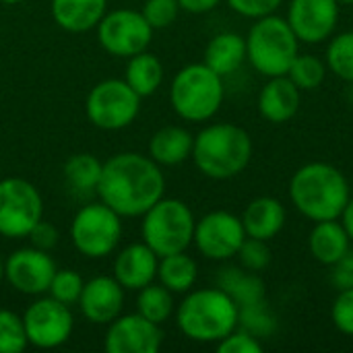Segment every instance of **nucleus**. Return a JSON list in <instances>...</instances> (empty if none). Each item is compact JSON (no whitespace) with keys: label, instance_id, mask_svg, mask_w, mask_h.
<instances>
[{"label":"nucleus","instance_id":"f8f14e48","mask_svg":"<svg viewBox=\"0 0 353 353\" xmlns=\"http://www.w3.org/2000/svg\"><path fill=\"white\" fill-rule=\"evenodd\" d=\"M246 240L242 219L230 211H211L194 225L192 244L209 261H230Z\"/></svg>","mask_w":353,"mask_h":353},{"label":"nucleus","instance_id":"423d86ee","mask_svg":"<svg viewBox=\"0 0 353 353\" xmlns=\"http://www.w3.org/2000/svg\"><path fill=\"white\" fill-rule=\"evenodd\" d=\"M225 97L223 77L211 70L205 62L186 64L170 85V103L186 122L211 120Z\"/></svg>","mask_w":353,"mask_h":353},{"label":"nucleus","instance_id":"f704fd0d","mask_svg":"<svg viewBox=\"0 0 353 353\" xmlns=\"http://www.w3.org/2000/svg\"><path fill=\"white\" fill-rule=\"evenodd\" d=\"M240 259V265L252 273H259V271H265L269 265H271V248H269V242L265 240H256V238H248L244 240L242 248L238 250L236 254Z\"/></svg>","mask_w":353,"mask_h":353},{"label":"nucleus","instance_id":"a211bd4d","mask_svg":"<svg viewBox=\"0 0 353 353\" xmlns=\"http://www.w3.org/2000/svg\"><path fill=\"white\" fill-rule=\"evenodd\" d=\"M157 263L159 256L145 242H137L116 254L114 277L124 290L139 292L157 279Z\"/></svg>","mask_w":353,"mask_h":353},{"label":"nucleus","instance_id":"c85d7f7f","mask_svg":"<svg viewBox=\"0 0 353 353\" xmlns=\"http://www.w3.org/2000/svg\"><path fill=\"white\" fill-rule=\"evenodd\" d=\"M176 310L174 294L163 288L161 283H149L139 290L137 298V312L155 325H163Z\"/></svg>","mask_w":353,"mask_h":353},{"label":"nucleus","instance_id":"a18cd8bd","mask_svg":"<svg viewBox=\"0 0 353 353\" xmlns=\"http://www.w3.org/2000/svg\"><path fill=\"white\" fill-rule=\"evenodd\" d=\"M0 2H4V4H19V2H23V0H0Z\"/></svg>","mask_w":353,"mask_h":353},{"label":"nucleus","instance_id":"aec40b11","mask_svg":"<svg viewBox=\"0 0 353 353\" xmlns=\"http://www.w3.org/2000/svg\"><path fill=\"white\" fill-rule=\"evenodd\" d=\"M242 225L248 238L271 242L285 225L288 211L279 199L273 196H259L250 201L242 213Z\"/></svg>","mask_w":353,"mask_h":353},{"label":"nucleus","instance_id":"2f4dec72","mask_svg":"<svg viewBox=\"0 0 353 353\" xmlns=\"http://www.w3.org/2000/svg\"><path fill=\"white\" fill-rule=\"evenodd\" d=\"M244 331L252 333L259 339H269L277 331V319L267 306V300L240 308V325Z\"/></svg>","mask_w":353,"mask_h":353},{"label":"nucleus","instance_id":"f257e3e1","mask_svg":"<svg viewBox=\"0 0 353 353\" xmlns=\"http://www.w3.org/2000/svg\"><path fill=\"white\" fill-rule=\"evenodd\" d=\"M95 192L120 217H143L163 196L165 176L149 155L118 153L103 163Z\"/></svg>","mask_w":353,"mask_h":353},{"label":"nucleus","instance_id":"e433bc0d","mask_svg":"<svg viewBox=\"0 0 353 353\" xmlns=\"http://www.w3.org/2000/svg\"><path fill=\"white\" fill-rule=\"evenodd\" d=\"M217 345L219 353H263L265 345L263 339L254 337L252 333L244 331L242 327H238L236 331H232L228 337H223Z\"/></svg>","mask_w":353,"mask_h":353},{"label":"nucleus","instance_id":"2eb2a0df","mask_svg":"<svg viewBox=\"0 0 353 353\" xmlns=\"http://www.w3.org/2000/svg\"><path fill=\"white\" fill-rule=\"evenodd\" d=\"M337 0H290L288 23L294 29L300 43H323L329 41L339 23Z\"/></svg>","mask_w":353,"mask_h":353},{"label":"nucleus","instance_id":"6e6552de","mask_svg":"<svg viewBox=\"0 0 353 353\" xmlns=\"http://www.w3.org/2000/svg\"><path fill=\"white\" fill-rule=\"evenodd\" d=\"M122 238V217L105 203H91L77 211L70 223L72 246L87 259L110 256Z\"/></svg>","mask_w":353,"mask_h":353},{"label":"nucleus","instance_id":"7ed1b4c3","mask_svg":"<svg viewBox=\"0 0 353 353\" xmlns=\"http://www.w3.org/2000/svg\"><path fill=\"white\" fill-rule=\"evenodd\" d=\"M176 325L190 341L219 343L238 329L240 308L217 285L190 290L176 308Z\"/></svg>","mask_w":353,"mask_h":353},{"label":"nucleus","instance_id":"4468645a","mask_svg":"<svg viewBox=\"0 0 353 353\" xmlns=\"http://www.w3.org/2000/svg\"><path fill=\"white\" fill-rule=\"evenodd\" d=\"M56 273V263L46 250L27 246L4 261V281L23 296H43Z\"/></svg>","mask_w":353,"mask_h":353},{"label":"nucleus","instance_id":"37998d69","mask_svg":"<svg viewBox=\"0 0 353 353\" xmlns=\"http://www.w3.org/2000/svg\"><path fill=\"white\" fill-rule=\"evenodd\" d=\"M339 221L343 223V228H345V232H347L350 240L353 242V196H350V201H347L345 209L341 211V215H339Z\"/></svg>","mask_w":353,"mask_h":353},{"label":"nucleus","instance_id":"39448f33","mask_svg":"<svg viewBox=\"0 0 353 353\" xmlns=\"http://www.w3.org/2000/svg\"><path fill=\"white\" fill-rule=\"evenodd\" d=\"M300 54V39L290 27L288 19L267 14L254 19L246 35V60L263 77L288 74L294 58Z\"/></svg>","mask_w":353,"mask_h":353},{"label":"nucleus","instance_id":"dca6fc26","mask_svg":"<svg viewBox=\"0 0 353 353\" xmlns=\"http://www.w3.org/2000/svg\"><path fill=\"white\" fill-rule=\"evenodd\" d=\"M163 343L161 325L147 321L145 316L126 314L108 325L103 347L108 353H157Z\"/></svg>","mask_w":353,"mask_h":353},{"label":"nucleus","instance_id":"ea45409f","mask_svg":"<svg viewBox=\"0 0 353 353\" xmlns=\"http://www.w3.org/2000/svg\"><path fill=\"white\" fill-rule=\"evenodd\" d=\"M331 283L337 292L353 288V248L331 267Z\"/></svg>","mask_w":353,"mask_h":353},{"label":"nucleus","instance_id":"b1692460","mask_svg":"<svg viewBox=\"0 0 353 353\" xmlns=\"http://www.w3.org/2000/svg\"><path fill=\"white\" fill-rule=\"evenodd\" d=\"M194 137L182 126H163L149 141V157L165 168L180 165L192 157Z\"/></svg>","mask_w":353,"mask_h":353},{"label":"nucleus","instance_id":"cd10ccee","mask_svg":"<svg viewBox=\"0 0 353 353\" xmlns=\"http://www.w3.org/2000/svg\"><path fill=\"white\" fill-rule=\"evenodd\" d=\"M64 180L77 192H95L103 163L91 153H74L64 163Z\"/></svg>","mask_w":353,"mask_h":353},{"label":"nucleus","instance_id":"bb28decb","mask_svg":"<svg viewBox=\"0 0 353 353\" xmlns=\"http://www.w3.org/2000/svg\"><path fill=\"white\" fill-rule=\"evenodd\" d=\"M124 81L141 97H149L163 83V64H161V60L155 54H151L147 50L141 52V54H134V56L128 58Z\"/></svg>","mask_w":353,"mask_h":353},{"label":"nucleus","instance_id":"20e7f679","mask_svg":"<svg viewBox=\"0 0 353 353\" xmlns=\"http://www.w3.org/2000/svg\"><path fill=\"white\" fill-rule=\"evenodd\" d=\"M252 149V139L242 126L215 122L194 137L192 161L203 176L211 180H230L248 168Z\"/></svg>","mask_w":353,"mask_h":353},{"label":"nucleus","instance_id":"473e14b6","mask_svg":"<svg viewBox=\"0 0 353 353\" xmlns=\"http://www.w3.org/2000/svg\"><path fill=\"white\" fill-rule=\"evenodd\" d=\"M29 345L23 316L12 310H0V353H23Z\"/></svg>","mask_w":353,"mask_h":353},{"label":"nucleus","instance_id":"58836bf2","mask_svg":"<svg viewBox=\"0 0 353 353\" xmlns=\"http://www.w3.org/2000/svg\"><path fill=\"white\" fill-rule=\"evenodd\" d=\"M225 2L234 12L246 19H261L273 14L285 0H225Z\"/></svg>","mask_w":353,"mask_h":353},{"label":"nucleus","instance_id":"393cba45","mask_svg":"<svg viewBox=\"0 0 353 353\" xmlns=\"http://www.w3.org/2000/svg\"><path fill=\"white\" fill-rule=\"evenodd\" d=\"M217 288H221L238 304V308L259 304L267 296L265 281L256 273H252L244 267L242 269L240 267L221 269L217 275Z\"/></svg>","mask_w":353,"mask_h":353},{"label":"nucleus","instance_id":"a19ab883","mask_svg":"<svg viewBox=\"0 0 353 353\" xmlns=\"http://www.w3.org/2000/svg\"><path fill=\"white\" fill-rule=\"evenodd\" d=\"M29 242H31V246L33 248H39V250H46V252H50L56 244H58V238H60V234H58V230L52 225V223H48V221H37V225L29 232Z\"/></svg>","mask_w":353,"mask_h":353},{"label":"nucleus","instance_id":"9b49d317","mask_svg":"<svg viewBox=\"0 0 353 353\" xmlns=\"http://www.w3.org/2000/svg\"><path fill=\"white\" fill-rule=\"evenodd\" d=\"M97 39L101 48L120 58H130L149 50L153 39V27L147 23L141 10L116 8L105 12L97 23Z\"/></svg>","mask_w":353,"mask_h":353},{"label":"nucleus","instance_id":"9d476101","mask_svg":"<svg viewBox=\"0 0 353 353\" xmlns=\"http://www.w3.org/2000/svg\"><path fill=\"white\" fill-rule=\"evenodd\" d=\"M43 219V199L25 178L0 180V236L17 240Z\"/></svg>","mask_w":353,"mask_h":353},{"label":"nucleus","instance_id":"1a4fd4ad","mask_svg":"<svg viewBox=\"0 0 353 353\" xmlns=\"http://www.w3.org/2000/svg\"><path fill=\"white\" fill-rule=\"evenodd\" d=\"M141 99L124 79H105L87 95V118L101 130H122L137 120Z\"/></svg>","mask_w":353,"mask_h":353},{"label":"nucleus","instance_id":"c03bdc74","mask_svg":"<svg viewBox=\"0 0 353 353\" xmlns=\"http://www.w3.org/2000/svg\"><path fill=\"white\" fill-rule=\"evenodd\" d=\"M4 281V261L0 259V283Z\"/></svg>","mask_w":353,"mask_h":353},{"label":"nucleus","instance_id":"0eeeda50","mask_svg":"<svg viewBox=\"0 0 353 353\" xmlns=\"http://www.w3.org/2000/svg\"><path fill=\"white\" fill-rule=\"evenodd\" d=\"M194 213L184 201L161 196L143 215L141 238L157 256H168L188 250L194 238Z\"/></svg>","mask_w":353,"mask_h":353},{"label":"nucleus","instance_id":"c9c22d12","mask_svg":"<svg viewBox=\"0 0 353 353\" xmlns=\"http://www.w3.org/2000/svg\"><path fill=\"white\" fill-rule=\"evenodd\" d=\"M141 12L147 19V23L153 27V31L165 29L178 19L180 4H178V0H145Z\"/></svg>","mask_w":353,"mask_h":353},{"label":"nucleus","instance_id":"79ce46f5","mask_svg":"<svg viewBox=\"0 0 353 353\" xmlns=\"http://www.w3.org/2000/svg\"><path fill=\"white\" fill-rule=\"evenodd\" d=\"M180 10H186L190 14H205L211 12L221 4V0H178Z\"/></svg>","mask_w":353,"mask_h":353},{"label":"nucleus","instance_id":"4c0bfd02","mask_svg":"<svg viewBox=\"0 0 353 353\" xmlns=\"http://www.w3.org/2000/svg\"><path fill=\"white\" fill-rule=\"evenodd\" d=\"M331 321L339 333L353 337V288L337 292L331 306Z\"/></svg>","mask_w":353,"mask_h":353},{"label":"nucleus","instance_id":"6ab92c4d","mask_svg":"<svg viewBox=\"0 0 353 353\" xmlns=\"http://www.w3.org/2000/svg\"><path fill=\"white\" fill-rule=\"evenodd\" d=\"M302 101V91L292 83L288 74L271 77L259 93V112L267 122L283 124L290 122Z\"/></svg>","mask_w":353,"mask_h":353},{"label":"nucleus","instance_id":"f3484780","mask_svg":"<svg viewBox=\"0 0 353 353\" xmlns=\"http://www.w3.org/2000/svg\"><path fill=\"white\" fill-rule=\"evenodd\" d=\"M79 308L91 325H110L122 314L124 288L112 275H99L85 281Z\"/></svg>","mask_w":353,"mask_h":353},{"label":"nucleus","instance_id":"49530a36","mask_svg":"<svg viewBox=\"0 0 353 353\" xmlns=\"http://www.w3.org/2000/svg\"><path fill=\"white\" fill-rule=\"evenodd\" d=\"M339 4H353V0H337Z\"/></svg>","mask_w":353,"mask_h":353},{"label":"nucleus","instance_id":"ddd939ff","mask_svg":"<svg viewBox=\"0 0 353 353\" xmlns=\"http://www.w3.org/2000/svg\"><path fill=\"white\" fill-rule=\"evenodd\" d=\"M29 345L37 350H56L64 345L74 329V319L70 306L54 300L39 298L23 314Z\"/></svg>","mask_w":353,"mask_h":353},{"label":"nucleus","instance_id":"5701e85b","mask_svg":"<svg viewBox=\"0 0 353 353\" xmlns=\"http://www.w3.org/2000/svg\"><path fill=\"white\" fill-rule=\"evenodd\" d=\"M219 77L234 74L246 62V37L236 31H223L209 39L205 48V60Z\"/></svg>","mask_w":353,"mask_h":353},{"label":"nucleus","instance_id":"c756f323","mask_svg":"<svg viewBox=\"0 0 353 353\" xmlns=\"http://www.w3.org/2000/svg\"><path fill=\"white\" fill-rule=\"evenodd\" d=\"M325 62L337 79L353 83V31L333 33L327 46Z\"/></svg>","mask_w":353,"mask_h":353},{"label":"nucleus","instance_id":"a878e982","mask_svg":"<svg viewBox=\"0 0 353 353\" xmlns=\"http://www.w3.org/2000/svg\"><path fill=\"white\" fill-rule=\"evenodd\" d=\"M157 279L172 294H186L194 288L199 279V265L190 254H186V250L159 256Z\"/></svg>","mask_w":353,"mask_h":353},{"label":"nucleus","instance_id":"f03ea898","mask_svg":"<svg viewBox=\"0 0 353 353\" xmlns=\"http://www.w3.org/2000/svg\"><path fill=\"white\" fill-rule=\"evenodd\" d=\"M352 196L345 174L327 161H310L298 168L290 180L292 205L310 221L339 219Z\"/></svg>","mask_w":353,"mask_h":353},{"label":"nucleus","instance_id":"412c9836","mask_svg":"<svg viewBox=\"0 0 353 353\" xmlns=\"http://www.w3.org/2000/svg\"><path fill=\"white\" fill-rule=\"evenodd\" d=\"M308 248L314 261L325 267H333L352 248V240L339 219H325L314 223L308 238Z\"/></svg>","mask_w":353,"mask_h":353},{"label":"nucleus","instance_id":"4be33fe9","mask_svg":"<svg viewBox=\"0 0 353 353\" xmlns=\"http://www.w3.org/2000/svg\"><path fill=\"white\" fill-rule=\"evenodd\" d=\"M108 0H52V17L58 27L70 33L95 29L108 12Z\"/></svg>","mask_w":353,"mask_h":353},{"label":"nucleus","instance_id":"7c9ffc66","mask_svg":"<svg viewBox=\"0 0 353 353\" xmlns=\"http://www.w3.org/2000/svg\"><path fill=\"white\" fill-rule=\"evenodd\" d=\"M327 62L314 54H298L288 70V77L300 91H314L327 79Z\"/></svg>","mask_w":353,"mask_h":353},{"label":"nucleus","instance_id":"72a5a7b5","mask_svg":"<svg viewBox=\"0 0 353 353\" xmlns=\"http://www.w3.org/2000/svg\"><path fill=\"white\" fill-rule=\"evenodd\" d=\"M83 285H85V281L77 271H72V269H56L54 279H52L50 290H48V296L62 302V304H66V306H72V304H79Z\"/></svg>","mask_w":353,"mask_h":353}]
</instances>
